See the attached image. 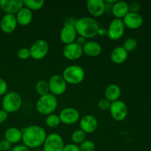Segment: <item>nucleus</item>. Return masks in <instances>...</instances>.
<instances>
[{
	"mask_svg": "<svg viewBox=\"0 0 151 151\" xmlns=\"http://www.w3.org/2000/svg\"><path fill=\"white\" fill-rule=\"evenodd\" d=\"M83 52L89 57H97L102 52V47L96 41H87L83 46Z\"/></svg>",
	"mask_w": 151,
	"mask_h": 151,
	"instance_id": "nucleus-21",
	"label": "nucleus"
},
{
	"mask_svg": "<svg viewBox=\"0 0 151 151\" xmlns=\"http://www.w3.org/2000/svg\"><path fill=\"white\" fill-rule=\"evenodd\" d=\"M50 93L54 96H60L63 94L67 88V83L60 75H53L48 81Z\"/></svg>",
	"mask_w": 151,
	"mask_h": 151,
	"instance_id": "nucleus-7",
	"label": "nucleus"
},
{
	"mask_svg": "<svg viewBox=\"0 0 151 151\" xmlns=\"http://www.w3.org/2000/svg\"><path fill=\"white\" fill-rule=\"evenodd\" d=\"M32 151H43L42 150H32Z\"/></svg>",
	"mask_w": 151,
	"mask_h": 151,
	"instance_id": "nucleus-42",
	"label": "nucleus"
},
{
	"mask_svg": "<svg viewBox=\"0 0 151 151\" xmlns=\"http://www.w3.org/2000/svg\"><path fill=\"white\" fill-rule=\"evenodd\" d=\"M77 19H75L73 16H69V17L66 18V20L64 21V24H63L65 25H71V26H75V23H76Z\"/></svg>",
	"mask_w": 151,
	"mask_h": 151,
	"instance_id": "nucleus-38",
	"label": "nucleus"
},
{
	"mask_svg": "<svg viewBox=\"0 0 151 151\" xmlns=\"http://www.w3.org/2000/svg\"><path fill=\"white\" fill-rule=\"evenodd\" d=\"M22 106V98L16 91H10L4 94L1 102L3 110L7 114L15 113L21 109Z\"/></svg>",
	"mask_w": 151,
	"mask_h": 151,
	"instance_id": "nucleus-5",
	"label": "nucleus"
},
{
	"mask_svg": "<svg viewBox=\"0 0 151 151\" xmlns=\"http://www.w3.org/2000/svg\"><path fill=\"white\" fill-rule=\"evenodd\" d=\"M137 44H138V42H137V40L136 38H128L124 41L122 47L128 52H132L134 50H136V48L137 47Z\"/></svg>",
	"mask_w": 151,
	"mask_h": 151,
	"instance_id": "nucleus-29",
	"label": "nucleus"
},
{
	"mask_svg": "<svg viewBox=\"0 0 151 151\" xmlns=\"http://www.w3.org/2000/svg\"><path fill=\"white\" fill-rule=\"evenodd\" d=\"M10 151H29V149L24 144L16 145L11 148Z\"/></svg>",
	"mask_w": 151,
	"mask_h": 151,
	"instance_id": "nucleus-37",
	"label": "nucleus"
},
{
	"mask_svg": "<svg viewBox=\"0 0 151 151\" xmlns=\"http://www.w3.org/2000/svg\"><path fill=\"white\" fill-rule=\"evenodd\" d=\"M111 13L115 19H122L128 13V4L124 1H116L112 5Z\"/></svg>",
	"mask_w": 151,
	"mask_h": 151,
	"instance_id": "nucleus-19",
	"label": "nucleus"
},
{
	"mask_svg": "<svg viewBox=\"0 0 151 151\" xmlns=\"http://www.w3.org/2000/svg\"><path fill=\"white\" fill-rule=\"evenodd\" d=\"M0 151H1V147H0Z\"/></svg>",
	"mask_w": 151,
	"mask_h": 151,
	"instance_id": "nucleus-43",
	"label": "nucleus"
},
{
	"mask_svg": "<svg viewBox=\"0 0 151 151\" xmlns=\"http://www.w3.org/2000/svg\"><path fill=\"white\" fill-rule=\"evenodd\" d=\"M125 27L131 29H137L143 24V18L139 13H129L122 19Z\"/></svg>",
	"mask_w": 151,
	"mask_h": 151,
	"instance_id": "nucleus-18",
	"label": "nucleus"
},
{
	"mask_svg": "<svg viewBox=\"0 0 151 151\" xmlns=\"http://www.w3.org/2000/svg\"><path fill=\"white\" fill-rule=\"evenodd\" d=\"M44 0H24V6L31 11L32 10H41L44 5Z\"/></svg>",
	"mask_w": 151,
	"mask_h": 151,
	"instance_id": "nucleus-25",
	"label": "nucleus"
},
{
	"mask_svg": "<svg viewBox=\"0 0 151 151\" xmlns=\"http://www.w3.org/2000/svg\"><path fill=\"white\" fill-rule=\"evenodd\" d=\"M35 90H36L37 94L40 97L49 94L50 88H49L48 81H44V80H41V81H38L35 85Z\"/></svg>",
	"mask_w": 151,
	"mask_h": 151,
	"instance_id": "nucleus-26",
	"label": "nucleus"
},
{
	"mask_svg": "<svg viewBox=\"0 0 151 151\" xmlns=\"http://www.w3.org/2000/svg\"><path fill=\"white\" fill-rule=\"evenodd\" d=\"M128 9H129V12L131 13H139V10H141V4L137 1H134V2L128 4Z\"/></svg>",
	"mask_w": 151,
	"mask_h": 151,
	"instance_id": "nucleus-33",
	"label": "nucleus"
},
{
	"mask_svg": "<svg viewBox=\"0 0 151 151\" xmlns=\"http://www.w3.org/2000/svg\"><path fill=\"white\" fill-rule=\"evenodd\" d=\"M80 129L86 134H91L98 128V121L97 118L91 114H87L81 117L79 122Z\"/></svg>",
	"mask_w": 151,
	"mask_h": 151,
	"instance_id": "nucleus-12",
	"label": "nucleus"
},
{
	"mask_svg": "<svg viewBox=\"0 0 151 151\" xmlns=\"http://www.w3.org/2000/svg\"><path fill=\"white\" fill-rule=\"evenodd\" d=\"M86 8L93 17H100L106 12V3L103 0H88Z\"/></svg>",
	"mask_w": 151,
	"mask_h": 151,
	"instance_id": "nucleus-15",
	"label": "nucleus"
},
{
	"mask_svg": "<svg viewBox=\"0 0 151 151\" xmlns=\"http://www.w3.org/2000/svg\"><path fill=\"white\" fill-rule=\"evenodd\" d=\"M81 151H94L95 150V144L90 139H86L79 146Z\"/></svg>",
	"mask_w": 151,
	"mask_h": 151,
	"instance_id": "nucleus-30",
	"label": "nucleus"
},
{
	"mask_svg": "<svg viewBox=\"0 0 151 151\" xmlns=\"http://www.w3.org/2000/svg\"><path fill=\"white\" fill-rule=\"evenodd\" d=\"M121 93L122 91L119 86L116 84H110L106 87L105 90V98L109 100L111 103H113L116 100H119Z\"/></svg>",
	"mask_w": 151,
	"mask_h": 151,
	"instance_id": "nucleus-24",
	"label": "nucleus"
},
{
	"mask_svg": "<svg viewBox=\"0 0 151 151\" xmlns=\"http://www.w3.org/2000/svg\"><path fill=\"white\" fill-rule=\"evenodd\" d=\"M62 76L66 83L78 85L83 81L85 78V71L78 65H71L63 70Z\"/></svg>",
	"mask_w": 151,
	"mask_h": 151,
	"instance_id": "nucleus-4",
	"label": "nucleus"
},
{
	"mask_svg": "<svg viewBox=\"0 0 151 151\" xmlns=\"http://www.w3.org/2000/svg\"><path fill=\"white\" fill-rule=\"evenodd\" d=\"M45 123L47 127L50 128H57L60 124V119L59 118L58 115H56L55 114L47 116L45 119Z\"/></svg>",
	"mask_w": 151,
	"mask_h": 151,
	"instance_id": "nucleus-28",
	"label": "nucleus"
},
{
	"mask_svg": "<svg viewBox=\"0 0 151 151\" xmlns=\"http://www.w3.org/2000/svg\"><path fill=\"white\" fill-rule=\"evenodd\" d=\"M4 139L8 141L11 145L19 143L22 139V129L16 127L7 128L4 132Z\"/></svg>",
	"mask_w": 151,
	"mask_h": 151,
	"instance_id": "nucleus-22",
	"label": "nucleus"
},
{
	"mask_svg": "<svg viewBox=\"0 0 151 151\" xmlns=\"http://www.w3.org/2000/svg\"><path fill=\"white\" fill-rule=\"evenodd\" d=\"M18 26L16 15L4 14L0 21V28L4 33H12Z\"/></svg>",
	"mask_w": 151,
	"mask_h": 151,
	"instance_id": "nucleus-16",
	"label": "nucleus"
},
{
	"mask_svg": "<svg viewBox=\"0 0 151 151\" xmlns=\"http://www.w3.org/2000/svg\"><path fill=\"white\" fill-rule=\"evenodd\" d=\"M58 105V103L55 96L49 93L39 97L36 102V110L40 114L48 116L57 109Z\"/></svg>",
	"mask_w": 151,
	"mask_h": 151,
	"instance_id": "nucleus-3",
	"label": "nucleus"
},
{
	"mask_svg": "<svg viewBox=\"0 0 151 151\" xmlns=\"http://www.w3.org/2000/svg\"><path fill=\"white\" fill-rule=\"evenodd\" d=\"M100 25L95 19L89 16L80 18L77 19L75 28L78 35L88 38H93L98 35Z\"/></svg>",
	"mask_w": 151,
	"mask_h": 151,
	"instance_id": "nucleus-2",
	"label": "nucleus"
},
{
	"mask_svg": "<svg viewBox=\"0 0 151 151\" xmlns=\"http://www.w3.org/2000/svg\"><path fill=\"white\" fill-rule=\"evenodd\" d=\"M111 104V103L109 100H108L106 98H103L99 100L98 103H97V106H98L100 110L108 111L110 109Z\"/></svg>",
	"mask_w": 151,
	"mask_h": 151,
	"instance_id": "nucleus-32",
	"label": "nucleus"
},
{
	"mask_svg": "<svg viewBox=\"0 0 151 151\" xmlns=\"http://www.w3.org/2000/svg\"><path fill=\"white\" fill-rule=\"evenodd\" d=\"M125 28L122 19H113L107 28V36L112 41H117L125 33Z\"/></svg>",
	"mask_w": 151,
	"mask_h": 151,
	"instance_id": "nucleus-10",
	"label": "nucleus"
},
{
	"mask_svg": "<svg viewBox=\"0 0 151 151\" xmlns=\"http://www.w3.org/2000/svg\"><path fill=\"white\" fill-rule=\"evenodd\" d=\"M17 56L19 59H21V60H27L28 58H31L29 49L26 48V47L21 48L20 50L18 51Z\"/></svg>",
	"mask_w": 151,
	"mask_h": 151,
	"instance_id": "nucleus-31",
	"label": "nucleus"
},
{
	"mask_svg": "<svg viewBox=\"0 0 151 151\" xmlns=\"http://www.w3.org/2000/svg\"><path fill=\"white\" fill-rule=\"evenodd\" d=\"M86 42H87L86 38H84V37H83V36H80V35L79 36L77 37L76 40H75V43H77L78 45L81 46L82 47H83V46Z\"/></svg>",
	"mask_w": 151,
	"mask_h": 151,
	"instance_id": "nucleus-40",
	"label": "nucleus"
},
{
	"mask_svg": "<svg viewBox=\"0 0 151 151\" xmlns=\"http://www.w3.org/2000/svg\"><path fill=\"white\" fill-rule=\"evenodd\" d=\"M63 56L68 60H77L81 58L82 55L83 54V47L75 42L67 44L63 47Z\"/></svg>",
	"mask_w": 151,
	"mask_h": 151,
	"instance_id": "nucleus-13",
	"label": "nucleus"
},
{
	"mask_svg": "<svg viewBox=\"0 0 151 151\" xmlns=\"http://www.w3.org/2000/svg\"><path fill=\"white\" fill-rule=\"evenodd\" d=\"M111 116L117 122H122L126 119L128 114V109L127 105L122 100H116L111 104L109 109Z\"/></svg>",
	"mask_w": 151,
	"mask_h": 151,
	"instance_id": "nucleus-9",
	"label": "nucleus"
},
{
	"mask_svg": "<svg viewBox=\"0 0 151 151\" xmlns=\"http://www.w3.org/2000/svg\"><path fill=\"white\" fill-rule=\"evenodd\" d=\"M49 49H50V47L46 40H37L31 45L29 48L30 57L34 60H41L44 58L48 54Z\"/></svg>",
	"mask_w": 151,
	"mask_h": 151,
	"instance_id": "nucleus-8",
	"label": "nucleus"
},
{
	"mask_svg": "<svg viewBox=\"0 0 151 151\" xmlns=\"http://www.w3.org/2000/svg\"><path fill=\"white\" fill-rule=\"evenodd\" d=\"M98 35L100 36H105L107 35V29H105L103 27H100L98 31Z\"/></svg>",
	"mask_w": 151,
	"mask_h": 151,
	"instance_id": "nucleus-41",
	"label": "nucleus"
},
{
	"mask_svg": "<svg viewBox=\"0 0 151 151\" xmlns=\"http://www.w3.org/2000/svg\"><path fill=\"white\" fill-rule=\"evenodd\" d=\"M8 116V114L3 109H0V124L3 123L6 121Z\"/></svg>",
	"mask_w": 151,
	"mask_h": 151,
	"instance_id": "nucleus-39",
	"label": "nucleus"
},
{
	"mask_svg": "<svg viewBox=\"0 0 151 151\" xmlns=\"http://www.w3.org/2000/svg\"><path fill=\"white\" fill-rule=\"evenodd\" d=\"M7 88L8 86L5 80L0 78V96H4V94H7Z\"/></svg>",
	"mask_w": 151,
	"mask_h": 151,
	"instance_id": "nucleus-34",
	"label": "nucleus"
},
{
	"mask_svg": "<svg viewBox=\"0 0 151 151\" xmlns=\"http://www.w3.org/2000/svg\"><path fill=\"white\" fill-rule=\"evenodd\" d=\"M1 9L5 14L16 15L18 12L24 7L22 0H1Z\"/></svg>",
	"mask_w": 151,
	"mask_h": 151,
	"instance_id": "nucleus-14",
	"label": "nucleus"
},
{
	"mask_svg": "<svg viewBox=\"0 0 151 151\" xmlns=\"http://www.w3.org/2000/svg\"><path fill=\"white\" fill-rule=\"evenodd\" d=\"M0 10H1V5H0Z\"/></svg>",
	"mask_w": 151,
	"mask_h": 151,
	"instance_id": "nucleus-44",
	"label": "nucleus"
},
{
	"mask_svg": "<svg viewBox=\"0 0 151 151\" xmlns=\"http://www.w3.org/2000/svg\"><path fill=\"white\" fill-rule=\"evenodd\" d=\"M16 18L18 24L24 27L27 26L32 22L33 14L32 11L24 6L16 15Z\"/></svg>",
	"mask_w": 151,
	"mask_h": 151,
	"instance_id": "nucleus-20",
	"label": "nucleus"
},
{
	"mask_svg": "<svg viewBox=\"0 0 151 151\" xmlns=\"http://www.w3.org/2000/svg\"><path fill=\"white\" fill-rule=\"evenodd\" d=\"M64 141L61 136L56 133H52L47 136L43 144V151H63Z\"/></svg>",
	"mask_w": 151,
	"mask_h": 151,
	"instance_id": "nucleus-6",
	"label": "nucleus"
},
{
	"mask_svg": "<svg viewBox=\"0 0 151 151\" xmlns=\"http://www.w3.org/2000/svg\"><path fill=\"white\" fill-rule=\"evenodd\" d=\"M77 37H78V33L75 26L63 24L60 32V39L63 44L67 45L75 42Z\"/></svg>",
	"mask_w": 151,
	"mask_h": 151,
	"instance_id": "nucleus-17",
	"label": "nucleus"
},
{
	"mask_svg": "<svg viewBox=\"0 0 151 151\" xmlns=\"http://www.w3.org/2000/svg\"><path fill=\"white\" fill-rule=\"evenodd\" d=\"M60 122L65 125H73L80 119V113L76 109L67 107L60 111L59 114Z\"/></svg>",
	"mask_w": 151,
	"mask_h": 151,
	"instance_id": "nucleus-11",
	"label": "nucleus"
},
{
	"mask_svg": "<svg viewBox=\"0 0 151 151\" xmlns=\"http://www.w3.org/2000/svg\"><path fill=\"white\" fill-rule=\"evenodd\" d=\"M0 147H1V151H8L11 150L12 145L8 141L4 139L0 142Z\"/></svg>",
	"mask_w": 151,
	"mask_h": 151,
	"instance_id": "nucleus-35",
	"label": "nucleus"
},
{
	"mask_svg": "<svg viewBox=\"0 0 151 151\" xmlns=\"http://www.w3.org/2000/svg\"><path fill=\"white\" fill-rule=\"evenodd\" d=\"M110 57L113 63L121 64L128 59V52L122 47H116L111 51Z\"/></svg>",
	"mask_w": 151,
	"mask_h": 151,
	"instance_id": "nucleus-23",
	"label": "nucleus"
},
{
	"mask_svg": "<svg viewBox=\"0 0 151 151\" xmlns=\"http://www.w3.org/2000/svg\"><path fill=\"white\" fill-rule=\"evenodd\" d=\"M71 139H72L73 144L77 145H81L83 142L86 139V134L81 129L75 130L72 134Z\"/></svg>",
	"mask_w": 151,
	"mask_h": 151,
	"instance_id": "nucleus-27",
	"label": "nucleus"
},
{
	"mask_svg": "<svg viewBox=\"0 0 151 151\" xmlns=\"http://www.w3.org/2000/svg\"><path fill=\"white\" fill-rule=\"evenodd\" d=\"M63 151H81L79 146L77 145L71 143V144H67L64 146Z\"/></svg>",
	"mask_w": 151,
	"mask_h": 151,
	"instance_id": "nucleus-36",
	"label": "nucleus"
},
{
	"mask_svg": "<svg viewBox=\"0 0 151 151\" xmlns=\"http://www.w3.org/2000/svg\"><path fill=\"white\" fill-rule=\"evenodd\" d=\"M22 142L28 148H38L42 146L47 137V133L42 127L39 125H29L22 129Z\"/></svg>",
	"mask_w": 151,
	"mask_h": 151,
	"instance_id": "nucleus-1",
	"label": "nucleus"
}]
</instances>
